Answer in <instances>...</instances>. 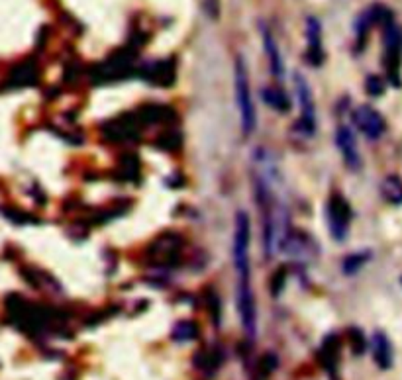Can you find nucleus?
I'll list each match as a JSON object with an SVG mask.
<instances>
[{
  "label": "nucleus",
  "mask_w": 402,
  "mask_h": 380,
  "mask_svg": "<svg viewBox=\"0 0 402 380\" xmlns=\"http://www.w3.org/2000/svg\"><path fill=\"white\" fill-rule=\"evenodd\" d=\"M234 87H236L241 131H243V135H251L255 130V124H257V116H255V104H253L250 88V75H248V67H246L243 57H238L236 65H234Z\"/></svg>",
  "instance_id": "1"
},
{
  "label": "nucleus",
  "mask_w": 402,
  "mask_h": 380,
  "mask_svg": "<svg viewBox=\"0 0 402 380\" xmlns=\"http://www.w3.org/2000/svg\"><path fill=\"white\" fill-rule=\"evenodd\" d=\"M402 30L394 22L385 26V69L391 85L401 87Z\"/></svg>",
  "instance_id": "2"
},
{
  "label": "nucleus",
  "mask_w": 402,
  "mask_h": 380,
  "mask_svg": "<svg viewBox=\"0 0 402 380\" xmlns=\"http://www.w3.org/2000/svg\"><path fill=\"white\" fill-rule=\"evenodd\" d=\"M351 206L349 202L341 195L330 196L326 204V217H328V228H330V233L336 241H341L346 239L349 231V224H351Z\"/></svg>",
  "instance_id": "3"
},
{
  "label": "nucleus",
  "mask_w": 402,
  "mask_h": 380,
  "mask_svg": "<svg viewBox=\"0 0 402 380\" xmlns=\"http://www.w3.org/2000/svg\"><path fill=\"white\" fill-rule=\"evenodd\" d=\"M296 81V98L300 104V119H298V130L305 135H312L316 131V108L312 90L308 87L306 79L303 75L294 76Z\"/></svg>",
  "instance_id": "4"
},
{
  "label": "nucleus",
  "mask_w": 402,
  "mask_h": 380,
  "mask_svg": "<svg viewBox=\"0 0 402 380\" xmlns=\"http://www.w3.org/2000/svg\"><path fill=\"white\" fill-rule=\"evenodd\" d=\"M353 122H355L357 130L361 131L365 138H369V140H379L380 135L385 133V130H387V122L380 116L379 110H375L373 106H367V104L355 108V112H353Z\"/></svg>",
  "instance_id": "5"
},
{
  "label": "nucleus",
  "mask_w": 402,
  "mask_h": 380,
  "mask_svg": "<svg viewBox=\"0 0 402 380\" xmlns=\"http://www.w3.org/2000/svg\"><path fill=\"white\" fill-rule=\"evenodd\" d=\"M179 251H181V239L173 233H167L153 241L152 247L147 249V257L157 265H169L179 257Z\"/></svg>",
  "instance_id": "6"
},
{
  "label": "nucleus",
  "mask_w": 402,
  "mask_h": 380,
  "mask_svg": "<svg viewBox=\"0 0 402 380\" xmlns=\"http://www.w3.org/2000/svg\"><path fill=\"white\" fill-rule=\"evenodd\" d=\"M306 61L310 65H322L324 47H322V26L316 18L306 20Z\"/></svg>",
  "instance_id": "7"
},
{
  "label": "nucleus",
  "mask_w": 402,
  "mask_h": 380,
  "mask_svg": "<svg viewBox=\"0 0 402 380\" xmlns=\"http://www.w3.org/2000/svg\"><path fill=\"white\" fill-rule=\"evenodd\" d=\"M336 143L337 149L341 153L344 163L348 165L349 169H353V171L359 169V167H361V155H359L357 143H355V135H353V131L349 130L348 126L337 128Z\"/></svg>",
  "instance_id": "8"
},
{
  "label": "nucleus",
  "mask_w": 402,
  "mask_h": 380,
  "mask_svg": "<svg viewBox=\"0 0 402 380\" xmlns=\"http://www.w3.org/2000/svg\"><path fill=\"white\" fill-rule=\"evenodd\" d=\"M261 38H263V49H265V55H267V59H269V67H271L273 76H275L277 81H283L284 63L283 57H281V49H279V45L275 42L269 26H265V24H261Z\"/></svg>",
  "instance_id": "9"
},
{
  "label": "nucleus",
  "mask_w": 402,
  "mask_h": 380,
  "mask_svg": "<svg viewBox=\"0 0 402 380\" xmlns=\"http://www.w3.org/2000/svg\"><path fill=\"white\" fill-rule=\"evenodd\" d=\"M320 361H322V367L332 374L336 377L337 365H339V339L337 336H328L322 343V349H320Z\"/></svg>",
  "instance_id": "10"
},
{
  "label": "nucleus",
  "mask_w": 402,
  "mask_h": 380,
  "mask_svg": "<svg viewBox=\"0 0 402 380\" xmlns=\"http://www.w3.org/2000/svg\"><path fill=\"white\" fill-rule=\"evenodd\" d=\"M142 124L140 118H131V116H120L112 119L108 124V133L112 140H128L138 133V126Z\"/></svg>",
  "instance_id": "11"
},
{
  "label": "nucleus",
  "mask_w": 402,
  "mask_h": 380,
  "mask_svg": "<svg viewBox=\"0 0 402 380\" xmlns=\"http://www.w3.org/2000/svg\"><path fill=\"white\" fill-rule=\"evenodd\" d=\"M373 358L379 365V369L387 370L392 367V345L383 331H377L373 336Z\"/></svg>",
  "instance_id": "12"
},
{
  "label": "nucleus",
  "mask_w": 402,
  "mask_h": 380,
  "mask_svg": "<svg viewBox=\"0 0 402 380\" xmlns=\"http://www.w3.org/2000/svg\"><path fill=\"white\" fill-rule=\"evenodd\" d=\"M143 79L150 81L157 87H169L173 83V63L171 61H159V63H153L150 69H145Z\"/></svg>",
  "instance_id": "13"
},
{
  "label": "nucleus",
  "mask_w": 402,
  "mask_h": 380,
  "mask_svg": "<svg viewBox=\"0 0 402 380\" xmlns=\"http://www.w3.org/2000/svg\"><path fill=\"white\" fill-rule=\"evenodd\" d=\"M261 97L267 106H271L277 112H289L291 110V100L279 87H267L261 90Z\"/></svg>",
  "instance_id": "14"
},
{
  "label": "nucleus",
  "mask_w": 402,
  "mask_h": 380,
  "mask_svg": "<svg viewBox=\"0 0 402 380\" xmlns=\"http://www.w3.org/2000/svg\"><path fill=\"white\" fill-rule=\"evenodd\" d=\"M380 195L383 198L387 200V202H391V204H402V179L401 176H396V174H389L385 181H383V185H380Z\"/></svg>",
  "instance_id": "15"
},
{
  "label": "nucleus",
  "mask_w": 402,
  "mask_h": 380,
  "mask_svg": "<svg viewBox=\"0 0 402 380\" xmlns=\"http://www.w3.org/2000/svg\"><path fill=\"white\" fill-rule=\"evenodd\" d=\"M171 110L163 108V106H153V104H147V106H142L140 108V116L138 118L142 119L143 124H153V122H169L171 119Z\"/></svg>",
  "instance_id": "16"
},
{
  "label": "nucleus",
  "mask_w": 402,
  "mask_h": 380,
  "mask_svg": "<svg viewBox=\"0 0 402 380\" xmlns=\"http://www.w3.org/2000/svg\"><path fill=\"white\" fill-rule=\"evenodd\" d=\"M198 336V326H196L195 322H191V320H183V322H179L177 326L173 327V337L175 341H181V343H185V341H193Z\"/></svg>",
  "instance_id": "17"
},
{
  "label": "nucleus",
  "mask_w": 402,
  "mask_h": 380,
  "mask_svg": "<svg viewBox=\"0 0 402 380\" xmlns=\"http://www.w3.org/2000/svg\"><path fill=\"white\" fill-rule=\"evenodd\" d=\"M371 259V253L369 251H361V253H351L348 255L344 263H341V271L346 272V274H355V272L365 265V263Z\"/></svg>",
  "instance_id": "18"
},
{
  "label": "nucleus",
  "mask_w": 402,
  "mask_h": 380,
  "mask_svg": "<svg viewBox=\"0 0 402 380\" xmlns=\"http://www.w3.org/2000/svg\"><path fill=\"white\" fill-rule=\"evenodd\" d=\"M348 341L349 347L353 351V355H363L365 349H367V339L363 336V331L357 327H351L348 331Z\"/></svg>",
  "instance_id": "19"
},
{
  "label": "nucleus",
  "mask_w": 402,
  "mask_h": 380,
  "mask_svg": "<svg viewBox=\"0 0 402 380\" xmlns=\"http://www.w3.org/2000/svg\"><path fill=\"white\" fill-rule=\"evenodd\" d=\"M365 90H367L369 97H380V94L385 92V81L377 75L367 76V81H365Z\"/></svg>",
  "instance_id": "20"
},
{
  "label": "nucleus",
  "mask_w": 402,
  "mask_h": 380,
  "mask_svg": "<svg viewBox=\"0 0 402 380\" xmlns=\"http://www.w3.org/2000/svg\"><path fill=\"white\" fill-rule=\"evenodd\" d=\"M284 281H287V269H279V271L275 272V276H273V283H271V292L273 296H279L281 290H283Z\"/></svg>",
  "instance_id": "21"
}]
</instances>
